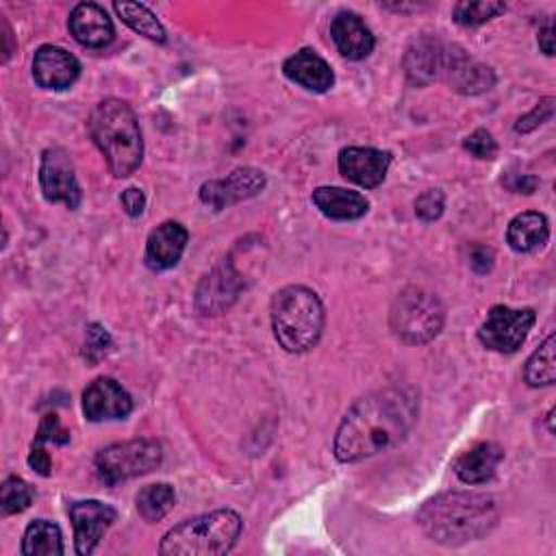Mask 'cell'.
Wrapping results in <instances>:
<instances>
[{
    "label": "cell",
    "mask_w": 556,
    "mask_h": 556,
    "mask_svg": "<svg viewBox=\"0 0 556 556\" xmlns=\"http://www.w3.org/2000/svg\"><path fill=\"white\" fill-rule=\"evenodd\" d=\"M417 419V397L408 389L384 387L356 400L334 434V456L341 463L369 458L400 443Z\"/></svg>",
    "instance_id": "1"
},
{
    "label": "cell",
    "mask_w": 556,
    "mask_h": 556,
    "mask_svg": "<svg viewBox=\"0 0 556 556\" xmlns=\"http://www.w3.org/2000/svg\"><path fill=\"white\" fill-rule=\"evenodd\" d=\"M497 517L491 495L452 491L428 500L417 513V523L434 543L452 547L482 539L495 528Z\"/></svg>",
    "instance_id": "2"
},
{
    "label": "cell",
    "mask_w": 556,
    "mask_h": 556,
    "mask_svg": "<svg viewBox=\"0 0 556 556\" xmlns=\"http://www.w3.org/2000/svg\"><path fill=\"white\" fill-rule=\"evenodd\" d=\"M89 135L117 178L130 176L143 156V139L135 111L117 98H106L91 109Z\"/></svg>",
    "instance_id": "3"
},
{
    "label": "cell",
    "mask_w": 556,
    "mask_h": 556,
    "mask_svg": "<svg viewBox=\"0 0 556 556\" xmlns=\"http://www.w3.org/2000/svg\"><path fill=\"white\" fill-rule=\"evenodd\" d=\"M271 328L287 352L311 350L324 330V306L317 293L302 285L280 289L271 300Z\"/></svg>",
    "instance_id": "4"
},
{
    "label": "cell",
    "mask_w": 556,
    "mask_h": 556,
    "mask_svg": "<svg viewBox=\"0 0 556 556\" xmlns=\"http://www.w3.org/2000/svg\"><path fill=\"white\" fill-rule=\"evenodd\" d=\"M243 521L230 508L187 519L161 539L159 552L165 556H217L232 549L241 534Z\"/></svg>",
    "instance_id": "5"
},
{
    "label": "cell",
    "mask_w": 556,
    "mask_h": 556,
    "mask_svg": "<svg viewBox=\"0 0 556 556\" xmlns=\"http://www.w3.org/2000/svg\"><path fill=\"white\" fill-rule=\"evenodd\" d=\"M443 321L445 308L439 298L419 287H406L400 291L389 313V326L393 334L408 345L432 341L441 332Z\"/></svg>",
    "instance_id": "6"
},
{
    "label": "cell",
    "mask_w": 556,
    "mask_h": 556,
    "mask_svg": "<svg viewBox=\"0 0 556 556\" xmlns=\"http://www.w3.org/2000/svg\"><path fill=\"white\" fill-rule=\"evenodd\" d=\"M163 450L152 439H132L106 445L96 454V471L106 484L143 476L161 465Z\"/></svg>",
    "instance_id": "7"
},
{
    "label": "cell",
    "mask_w": 556,
    "mask_h": 556,
    "mask_svg": "<svg viewBox=\"0 0 556 556\" xmlns=\"http://www.w3.org/2000/svg\"><path fill=\"white\" fill-rule=\"evenodd\" d=\"M532 308H510L504 304L493 306L486 313V319L478 328V339L484 348L493 352L510 354L521 348L530 328L534 326Z\"/></svg>",
    "instance_id": "8"
},
{
    "label": "cell",
    "mask_w": 556,
    "mask_h": 556,
    "mask_svg": "<svg viewBox=\"0 0 556 556\" xmlns=\"http://www.w3.org/2000/svg\"><path fill=\"white\" fill-rule=\"evenodd\" d=\"M39 185L48 202H63L67 208H78L83 200L74 163L63 148L43 150L39 165Z\"/></svg>",
    "instance_id": "9"
},
{
    "label": "cell",
    "mask_w": 556,
    "mask_h": 556,
    "mask_svg": "<svg viewBox=\"0 0 556 556\" xmlns=\"http://www.w3.org/2000/svg\"><path fill=\"white\" fill-rule=\"evenodd\" d=\"M265 174L256 167H237L226 178L208 180L200 187V200L213 211L228 208L237 202L254 198L265 187Z\"/></svg>",
    "instance_id": "10"
},
{
    "label": "cell",
    "mask_w": 556,
    "mask_h": 556,
    "mask_svg": "<svg viewBox=\"0 0 556 556\" xmlns=\"http://www.w3.org/2000/svg\"><path fill=\"white\" fill-rule=\"evenodd\" d=\"M72 526H74V543L76 554L87 556L96 549L102 534L109 530V526L115 521L117 510L111 504L98 502V500H83L74 502L67 508Z\"/></svg>",
    "instance_id": "11"
},
{
    "label": "cell",
    "mask_w": 556,
    "mask_h": 556,
    "mask_svg": "<svg viewBox=\"0 0 556 556\" xmlns=\"http://www.w3.org/2000/svg\"><path fill=\"white\" fill-rule=\"evenodd\" d=\"M450 50L452 46L443 43L437 37L415 39L404 54L406 78L417 87H424L432 80H441Z\"/></svg>",
    "instance_id": "12"
},
{
    "label": "cell",
    "mask_w": 556,
    "mask_h": 556,
    "mask_svg": "<svg viewBox=\"0 0 556 556\" xmlns=\"http://www.w3.org/2000/svg\"><path fill=\"white\" fill-rule=\"evenodd\" d=\"M132 410V400L126 389L113 378H96L83 393V413L89 421L124 419Z\"/></svg>",
    "instance_id": "13"
},
{
    "label": "cell",
    "mask_w": 556,
    "mask_h": 556,
    "mask_svg": "<svg viewBox=\"0 0 556 556\" xmlns=\"http://www.w3.org/2000/svg\"><path fill=\"white\" fill-rule=\"evenodd\" d=\"M80 74V63L74 54L59 46H41L33 56V78L43 89H67Z\"/></svg>",
    "instance_id": "14"
},
{
    "label": "cell",
    "mask_w": 556,
    "mask_h": 556,
    "mask_svg": "<svg viewBox=\"0 0 556 556\" xmlns=\"http://www.w3.org/2000/svg\"><path fill=\"white\" fill-rule=\"evenodd\" d=\"M339 172L365 187V189H374L378 187L384 176H387V169L391 165V154L384 152V150H376V148H343L339 152Z\"/></svg>",
    "instance_id": "15"
},
{
    "label": "cell",
    "mask_w": 556,
    "mask_h": 556,
    "mask_svg": "<svg viewBox=\"0 0 556 556\" xmlns=\"http://www.w3.org/2000/svg\"><path fill=\"white\" fill-rule=\"evenodd\" d=\"M441 80L458 93H480L495 85V74L489 65L471 59L463 48L452 46Z\"/></svg>",
    "instance_id": "16"
},
{
    "label": "cell",
    "mask_w": 556,
    "mask_h": 556,
    "mask_svg": "<svg viewBox=\"0 0 556 556\" xmlns=\"http://www.w3.org/2000/svg\"><path fill=\"white\" fill-rule=\"evenodd\" d=\"M241 287H243L241 276L232 269L230 263L224 261L202 278L195 291V306L204 315H217L237 300V293L241 291Z\"/></svg>",
    "instance_id": "17"
},
{
    "label": "cell",
    "mask_w": 556,
    "mask_h": 556,
    "mask_svg": "<svg viewBox=\"0 0 556 556\" xmlns=\"http://www.w3.org/2000/svg\"><path fill=\"white\" fill-rule=\"evenodd\" d=\"M187 230L178 222H163L156 226L146 241V265L154 271H163L174 267L187 245Z\"/></svg>",
    "instance_id": "18"
},
{
    "label": "cell",
    "mask_w": 556,
    "mask_h": 556,
    "mask_svg": "<svg viewBox=\"0 0 556 556\" xmlns=\"http://www.w3.org/2000/svg\"><path fill=\"white\" fill-rule=\"evenodd\" d=\"M70 30L80 46L104 48L113 39V22L100 4L80 2L70 13Z\"/></svg>",
    "instance_id": "19"
},
{
    "label": "cell",
    "mask_w": 556,
    "mask_h": 556,
    "mask_svg": "<svg viewBox=\"0 0 556 556\" xmlns=\"http://www.w3.org/2000/svg\"><path fill=\"white\" fill-rule=\"evenodd\" d=\"M330 37L337 50L350 61L365 59L376 43L367 24L356 13H350V11H343L332 20Z\"/></svg>",
    "instance_id": "20"
},
{
    "label": "cell",
    "mask_w": 556,
    "mask_h": 556,
    "mask_svg": "<svg viewBox=\"0 0 556 556\" xmlns=\"http://www.w3.org/2000/svg\"><path fill=\"white\" fill-rule=\"evenodd\" d=\"M282 70L289 80H293L300 87L315 91V93L328 91L334 83V74H332L330 65L315 50H308V48L289 56L285 61Z\"/></svg>",
    "instance_id": "21"
},
{
    "label": "cell",
    "mask_w": 556,
    "mask_h": 556,
    "mask_svg": "<svg viewBox=\"0 0 556 556\" xmlns=\"http://www.w3.org/2000/svg\"><path fill=\"white\" fill-rule=\"evenodd\" d=\"M313 204L330 219L350 222L367 213L369 202L363 193L343 187H317L313 191Z\"/></svg>",
    "instance_id": "22"
},
{
    "label": "cell",
    "mask_w": 556,
    "mask_h": 556,
    "mask_svg": "<svg viewBox=\"0 0 556 556\" xmlns=\"http://www.w3.org/2000/svg\"><path fill=\"white\" fill-rule=\"evenodd\" d=\"M502 458L504 450L497 443L484 441L460 454L458 460L454 463V471L465 484H480L495 473V467L500 465Z\"/></svg>",
    "instance_id": "23"
},
{
    "label": "cell",
    "mask_w": 556,
    "mask_h": 556,
    "mask_svg": "<svg viewBox=\"0 0 556 556\" xmlns=\"http://www.w3.org/2000/svg\"><path fill=\"white\" fill-rule=\"evenodd\" d=\"M549 237V224L543 213L526 211L510 219L506 230V241L515 252H534L545 245Z\"/></svg>",
    "instance_id": "24"
},
{
    "label": "cell",
    "mask_w": 556,
    "mask_h": 556,
    "mask_svg": "<svg viewBox=\"0 0 556 556\" xmlns=\"http://www.w3.org/2000/svg\"><path fill=\"white\" fill-rule=\"evenodd\" d=\"M24 556H59L63 554V536L56 523L48 519H35L28 523L22 539Z\"/></svg>",
    "instance_id": "25"
},
{
    "label": "cell",
    "mask_w": 556,
    "mask_h": 556,
    "mask_svg": "<svg viewBox=\"0 0 556 556\" xmlns=\"http://www.w3.org/2000/svg\"><path fill=\"white\" fill-rule=\"evenodd\" d=\"M113 9L122 17V22L128 24L135 33L143 35V37H148V39H152L156 43L165 41V28L161 26L156 15L146 4L122 0V2H115Z\"/></svg>",
    "instance_id": "26"
},
{
    "label": "cell",
    "mask_w": 556,
    "mask_h": 556,
    "mask_svg": "<svg viewBox=\"0 0 556 556\" xmlns=\"http://www.w3.org/2000/svg\"><path fill=\"white\" fill-rule=\"evenodd\" d=\"M176 502V493H174V486L167 484V482H156V484H148L143 486L137 497H135V504H137V513L146 519V521H159L163 519L172 506Z\"/></svg>",
    "instance_id": "27"
},
{
    "label": "cell",
    "mask_w": 556,
    "mask_h": 556,
    "mask_svg": "<svg viewBox=\"0 0 556 556\" xmlns=\"http://www.w3.org/2000/svg\"><path fill=\"white\" fill-rule=\"evenodd\" d=\"M556 337L549 334L526 361L523 378L530 387H545L556 380Z\"/></svg>",
    "instance_id": "28"
},
{
    "label": "cell",
    "mask_w": 556,
    "mask_h": 556,
    "mask_svg": "<svg viewBox=\"0 0 556 556\" xmlns=\"http://www.w3.org/2000/svg\"><path fill=\"white\" fill-rule=\"evenodd\" d=\"M504 11H506V4L497 0H476V2L465 0V2H456L452 13H454V22H458L460 26H480Z\"/></svg>",
    "instance_id": "29"
},
{
    "label": "cell",
    "mask_w": 556,
    "mask_h": 556,
    "mask_svg": "<svg viewBox=\"0 0 556 556\" xmlns=\"http://www.w3.org/2000/svg\"><path fill=\"white\" fill-rule=\"evenodd\" d=\"M33 500V491L30 486L17 478V476H11L2 482V489H0V508H2V515H15V513H22L24 508H28Z\"/></svg>",
    "instance_id": "30"
},
{
    "label": "cell",
    "mask_w": 556,
    "mask_h": 556,
    "mask_svg": "<svg viewBox=\"0 0 556 556\" xmlns=\"http://www.w3.org/2000/svg\"><path fill=\"white\" fill-rule=\"evenodd\" d=\"M445 208V195L441 189H428L415 200V215L421 222H434Z\"/></svg>",
    "instance_id": "31"
},
{
    "label": "cell",
    "mask_w": 556,
    "mask_h": 556,
    "mask_svg": "<svg viewBox=\"0 0 556 556\" xmlns=\"http://www.w3.org/2000/svg\"><path fill=\"white\" fill-rule=\"evenodd\" d=\"M554 102H556V100H554L552 96L539 100L530 113H526L523 117H519V122L515 124V130H517V132H530V130H534L539 124L547 122V119L552 117V113H554Z\"/></svg>",
    "instance_id": "32"
},
{
    "label": "cell",
    "mask_w": 556,
    "mask_h": 556,
    "mask_svg": "<svg viewBox=\"0 0 556 556\" xmlns=\"http://www.w3.org/2000/svg\"><path fill=\"white\" fill-rule=\"evenodd\" d=\"M111 350V337L100 324L87 326V343H85V356L96 363Z\"/></svg>",
    "instance_id": "33"
},
{
    "label": "cell",
    "mask_w": 556,
    "mask_h": 556,
    "mask_svg": "<svg viewBox=\"0 0 556 556\" xmlns=\"http://www.w3.org/2000/svg\"><path fill=\"white\" fill-rule=\"evenodd\" d=\"M463 146L478 159H493L497 152V143H495L493 135L484 128H476L471 135H467Z\"/></svg>",
    "instance_id": "34"
},
{
    "label": "cell",
    "mask_w": 556,
    "mask_h": 556,
    "mask_svg": "<svg viewBox=\"0 0 556 556\" xmlns=\"http://www.w3.org/2000/svg\"><path fill=\"white\" fill-rule=\"evenodd\" d=\"M43 441H54V443H67L70 441V432L61 428V421L54 413L43 415V419L39 424L35 443H43Z\"/></svg>",
    "instance_id": "35"
},
{
    "label": "cell",
    "mask_w": 556,
    "mask_h": 556,
    "mask_svg": "<svg viewBox=\"0 0 556 556\" xmlns=\"http://www.w3.org/2000/svg\"><path fill=\"white\" fill-rule=\"evenodd\" d=\"M119 202H122L124 211H126L130 217H139V215L143 213V208H146V195H143V191L137 189V187L124 189L122 195H119Z\"/></svg>",
    "instance_id": "36"
},
{
    "label": "cell",
    "mask_w": 556,
    "mask_h": 556,
    "mask_svg": "<svg viewBox=\"0 0 556 556\" xmlns=\"http://www.w3.org/2000/svg\"><path fill=\"white\" fill-rule=\"evenodd\" d=\"M469 265L473 267V271L486 274L493 267V250L486 245H471Z\"/></svg>",
    "instance_id": "37"
},
{
    "label": "cell",
    "mask_w": 556,
    "mask_h": 556,
    "mask_svg": "<svg viewBox=\"0 0 556 556\" xmlns=\"http://www.w3.org/2000/svg\"><path fill=\"white\" fill-rule=\"evenodd\" d=\"M28 465H30L37 473H41V476H48V473H50L52 460H50L48 452L41 447V443H33L30 454H28Z\"/></svg>",
    "instance_id": "38"
},
{
    "label": "cell",
    "mask_w": 556,
    "mask_h": 556,
    "mask_svg": "<svg viewBox=\"0 0 556 556\" xmlns=\"http://www.w3.org/2000/svg\"><path fill=\"white\" fill-rule=\"evenodd\" d=\"M539 48H541L547 56L554 54V26H552V22H547V24L541 28V33H539Z\"/></svg>",
    "instance_id": "39"
},
{
    "label": "cell",
    "mask_w": 556,
    "mask_h": 556,
    "mask_svg": "<svg viewBox=\"0 0 556 556\" xmlns=\"http://www.w3.org/2000/svg\"><path fill=\"white\" fill-rule=\"evenodd\" d=\"M536 185H539V178H536V176H521V178H517L515 182H510L508 187H510L513 191H517V193H532Z\"/></svg>",
    "instance_id": "40"
},
{
    "label": "cell",
    "mask_w": 556,
    "mask_h": 556,
    "mask_svg": "<svg viewBox=\"0 0 556 556\" xmlns=\"http://www.w3.org/2000/svg\"><path fill=\"white\" fill-rule=\"evenodd\" d=\"M552 417H554V408L547 413V430L554 432V424H552Z\"/></svg>",
    "instance_id": "41"
}]
</instances>
